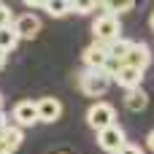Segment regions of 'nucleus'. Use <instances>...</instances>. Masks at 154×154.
I'll return each mask as SVG.
<instances>
[{"label": "nucleus", "instance_id": "nucleus-22", "mask_svg": "<svg viewBox=\"0 0 154 154\" xmlns=\"http://www.w3.org/2000/svg\"><path fill=\"white\" fill-rule=\"evenodd\" d=\"M0 154H14V149H11V146H5V143L0 141Z\"/></svg>", "mask_w": 154, "mask_h": 154}, {"label": "nucleus", "instance_id": "nucleus-20", "mask_svg": "<svg viewBox=\"0 0 154 154\" xmlns=\"http://www.w3.org/2000/svg\"><path fill=\"white\" fill-rule=\"evenodd\" d=\"M119 154H143V149H141V143H125L122 149H119Z\"/></svg>", "mask_w": 154, "mask_h": 154}, {"label": "nucleus", "instance_id": "nucleus-13", "mask_svg": "<svg viewBox=\"0 0 154 154\" xmlns=\"http://www.w3.org/2000/svg\"><path fill=\"white\" fill-rule=\"evenodd\" d=\"M0 141H3L5 146H11V149L16 152V149L22 146V141H24V133H22V127H19V125H8V130H5V133L0 135Z\"/></svg>", "mask_w": 154, "mask_h": 154}, {"label": "nucleus", "instance_id": "nucleus-5", "mask_svg": "<svg viewBox=\"0 0 154 154\" xmlns=\"http://www.w3.org/2000/svg\"><path fill=\"white\" fill-rule=\"evenodd\" d=\"M11 119L19 127H32L35 122H41V116H38V100H19L14 106V111H11Z\"/></svg>", "mask_w": 154, "mask_h": 154}, {"label": "nucleus", "instance_id": "nucleus-15", "mask_svg": "<svg viewBox=\"0 0 154 154\" xmlns=\"http://www.w3.org/2000/svg\"><path fill=\"white\" fill-rule=\"evenodd\" d=\"M106 49H108V57H114V60H122V62H125V57H127V51L133 49V41H127V38H119V41H114V43H108Z\"/></svg>", "mask_w": 154, "mask_h": 154}, {"label": "nucleus", "instance_id": "nucleus-23", "mask_svg": "<svg viewBox=\"0 0 154 154\" xmlns=\"http://www.w3.org/2000/svg\"><path fill=\"white\" fill-rule=\"evenodd\" d=\"M146 146H149V149H152V152H154V130H152V133H149V138H146Z\"/></svg>", "mask_w": 154, "mask_h": 154}, {"label": "nucleus", "instance_id": "nucleus-27", "mask_svg": "<svg viewBox=\"0 0 154 154\" xmlns=\"http://www.w3.org/2000/svg\"><path fill=\"white\" fill-rule=\"evenodd\" d=\"M60 154H65V152H60Z\"/></svg>", "mask_w": 154, "mask_h": 154}, {"label": "nucleus", "instance_id": "nucleus-12", "mask_svg": "<svg viewBox=\"0 0 154 154\" xmlns=\"http://www.w3.org/2000/svg\"><path fill=\"white\" fill-rule=\"evenodd\" d=\"M19 41H22V38H19V32L14 30V24H11V27H3V30H0V51L11 54V51L19 46Z\"/></svg>", "mask_w": 154, "mask_h": 154}, {"label": "nucleus", "instance_id": "nucleus-24", "mask_svg": "<svg viewBox=\"0 0 154 154\" xmlns=\"http://www.w3.org/2000/svg\"><path fill=\"white\" fill-rule=\"evenodd\" d=\"M5 57H8V54H5V51H0V68L5 65Z\"/></svg>", "mask_w": 154, "mask_h": 154}, {"label": "nucleus", "instance_id": "nucleus-4", "mask_svg": "<svg viewBox=\"0 0 154 154\" xmlns=\"http://www.w3.org/2000/svg\"><path fill=\"white\" fill-rule=\"evenodd\" d=\"M125 143H127V138H125V130L119 125H111V127H106V130L97 133V146L106 154H119V149Z\"/></svg>", "mask_w": 154, "mask_h": 154}, {"label": "nucleus", "instance_id": "nucleus-25", "mask_svg": "<svg viewBox=\"0 0 154 154\" xmlns=\"http://www.w3.org/2000/svg\"><path fill=\"white\" fill-rule=\"evenodd\" d=\"M149 24H152V30H154V14H152V19H149Z\"/></svg>", "mask_w": 154, "mask_h": 154}, {"label": "nucleus", "instance_id": "nucleus-1", "mask_svg": "<svg viewBox=\"0 0 154 154\" xmlns=\"http://www.w3.org/2000/svg\"><path fill=\"white\" fill-rule=\"evenodd\" d=\"M92 35H95V43H100V46H108V43L119 41V38H122L119 16H114V14H100V16L92 22Z\"/></svg>", "mask_w": 154, "mask_h": 154}, {"label": "nucleus", "instance_id": "nucleus-21", "mask_svg": "<svg viewBox=\"0 0 154 154\" xmlns=\"http://www.w3.org/2000/svg\"><path fill=\"white\" fill-rule=\"evenodd\" d=\"M24 5H30V8H43L46 5V0H22Z\"/></svg>", "mask_w": 154, "mask_h": 154}, {"label": "nucleus", "instance_id": "nucleus-11", "mask_svg": "<svg viewBox=\"0 0 154 154\" xmlns=\"http://www.w3.org/2000/svg\"><path fill=\"white\" fill-rule=\"evenodd\" d=\"M146 106H149V95L143 92V87L125 92V108L130 114H141V111H146Z\"/></svg>", "mask_w": 154, "mask_h": 154}, {"label": "nucleus", "instance_id": "nucleus-3", "mask_svg": "<svg viewBox=\"0 0 154 154\" xmlns=\"http://www.w3.org/2000/svg\"><path fill=\"white\" fill-rule=\"evenodd\" d=\"M87 125H89L95 133H100V130L116 125V111H114V106H111V103H92V106L87 108Z\"/></svg>", "mask_w": 154, "mask_h": 154}, {"label": "nucleus", "instance_id": "nucleus-19", "mask_svg": "<svg viewBox=\"0 0 154 154\" xmlns=\"http://www.w3.org/2000/svg\"><path fill=\"white\" fill-rule=\"evenodd\" d=\"M11 16H14V11H11L5 3H0V30H3V27H11V24H14V19H11Z\"/></svg>", "mask_w": 154, "mask_h": 154}, {"label": "nucleus", "instance_id": "nucleus-6", "mask_svg": "<svg viewBox=\"0 0 154 154\" xmlns=\"http://www.w3.org/2000/svg\"><path fill=\"white\" fill-rule=\"evenodd\" d=\"M108 60H111V57H108V49L100 46V43H89V46L81 51V62H84V68H89V70H103Z\"/></svg>", "mask_w": 154, "mask_h": 154}, {"label": "nucleus", "instance_id": "nucleus-9", "mask_svg": "<svg viewBox=\"0 0 154 154\" xmlns=\"http://www.w3.org/2000/svg\"><path fill=\"white\" fill-rule=\"evenodd\" d=\"M141 81H143V70L130 68V65H125V68L116 73V79H114V84H119L125 92H130V89H141Z\"/></svg>", "mask_w": 154, "mask_h": 154}, {"label": "nucleus", "instance_id": "nucleus-7", "mask_svg": "<svg viewBox=\"0 0 154 154\" xmlns=\"http://www.w3.org/2000/svg\"><path fill=\"white\" fill-rule=\"evenodd\" d=\"M14 30L19 32L22 41H30V38H35L41 32V16H35V14H19V16H14Z\"/></svg>", "mask_w": 154, "mask_h": 154}, {"label": "nucleus", "instance_id": "nucleus-14", "mask_svg": "<svg viewBox=\"0 0 154 154\" xmlns=\"http://www.w3.org/2000/svg\"><path fill=\"white\" fill-rule=\"evenodd\" d=\"M133 5H135V0H100L103 14H114V16H119V14L130 11Z\"/></svg>", "mask_w": 154, "mask_h": 154}, {"label": "nucleus", "instance_id": "nucleus-16", "mask_svg": "<svg viewBox=\"0 0 154 154\" xmlns=\"http://www.w3.org/2000/svg\"><path fill=\"white\" fill-rule=\"evenodd\" d=\"M43 11L49 14V16H68L73 8H70V0H46V5H43Z\"/></svg>", "mask_w": 154, "mask_h": 154}, {"label": "nucleus", "instance_id": "nucleus-10", "mask_svg": "<svg viewBox=\"0 0 154 154\" xmlns=\"http://www.w3.org/2000/svg\"><path fill=\"white\" fill-rule=\"evenodd\" d=\"M38 116H41V122H46V125L57 122V119L62 116V103H60L57 97H41V100H38Z\"/></svg>", "mask_w": 154, "mask_h": 154}, {"label": "nucleus", "instance_id": "nucleus-8", "mask_svg": "<svg viewBox=\"0 0 154 154\" xmlns=\"http://www.w3.org/2000/svg\"><path fill=\"white\" fill-rule=\"evenodd\" d=\"M125 65L138 68V70L146 73V68L152 65V49H149L146 43H133V49H130L127 57H125Z\"/></svg>", "mask_w": 154, "mask_h": 154}, {"label": "nucleus", "instance_id": "nucleus-26", "mask_svg": "<svg viewBox=\"0 0 154 154\" xmlns=\"http://www.w3.org/2000/svg\"><path fill=\"white\" fill-rule=\"evenodd\" d=\"M0 111H3V97H0Z\"/></svg>", "mask_w": 154, "mask_h": 154}, {"label": "nucleus", "instance_id": "nucleus-17", "mask_svg": "<svg viewBox=\"0 0 154 154\" xmlns=\"http://www.w3.org/2000/svg\"><path fill=\"white\" fill-rule=\"evenodd\" d=\"M97 5H100V0H70V8L76 14H92Z\"/></svg>", "mask_w": 154, "mask_h": 154}, {"label": "nucleus", "instance_id": "nucleus-18", "mask_svg": "<svg viewBox=\"0 0 154 154\" xmlns=\"http://www.w3.org/2000/svg\"><path fill=\"white\" fill-rule=\"evenodd\" d=\"M122 68H125V62H122V60H114V57H111V60L106 62L103 73H106V76H111V79H116V73H119Z\"/></svg>", "mask_w": 154, "mask_h": 154}, {"label": "nucleus", "instance_id": "nucleus-2", "mask_svg": "<svg viewBox=\"0 0 154 154\" xmlns=\"http://www.w3.org/2000/svg\"><path fill=\"white\" fill-rule=\"evenodd\" d=\"M111 81H114V79L106 76L103 70H89V68H84L81 76H79V89H81L87 97H103V95L108 92Z\"/></svg>", "mask_w": 154, "mask_h": 154}]
</instances>
